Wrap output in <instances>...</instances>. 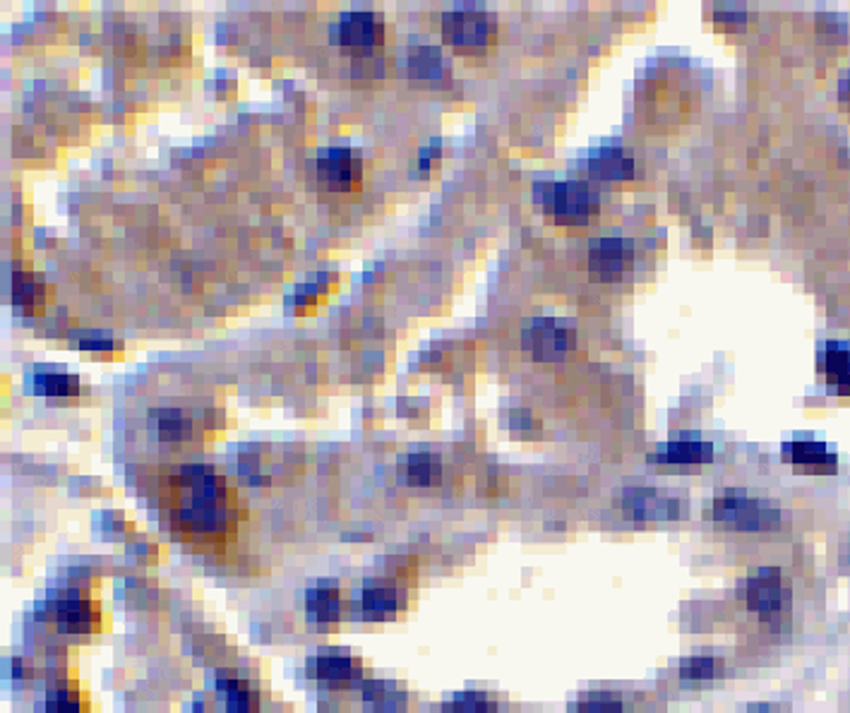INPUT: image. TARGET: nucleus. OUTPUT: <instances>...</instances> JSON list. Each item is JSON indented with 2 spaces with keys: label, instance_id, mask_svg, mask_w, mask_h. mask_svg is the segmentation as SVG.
<instances>
[{
  "label": "nucleus",
  "instance_id": "nucleus-1",
  "mask_svg": "<svg viewBox=\"0 0 850 713\" xmlns=\"http://www.w3.org/2000/svg\"><path fill=\"white\" fill-rule=\"evenodd\" d=\"M178 521L197 533L217 531L226 521V485L202 466H185L178 481Z\"/></svg>",
  "mask_w": 850,
  "mask_h": 713
},
{
  "label": "nucleus",
  "instance_id": "nucleus-2",
  "mask_svg": "<svg viewBox=\"0 0 850 713\" xmlns=\"http://www.w3.org/2000/svg\"><path fill=\"white\" fill-rule=\"evenodd\" d=\"M778 509L742 490H728L714 500V521L728 531H766L778 526Z\"/></svg>",
  "mask_w": 850,
  "mask_h": 713
},
{
  "label": "nucleus",
  "instance_id": "nucleus-3",
  "mask_svg": "<svg viewBox=\"0 0 850 713\" xmlns=\"http://www.w3.org/2000/svg\"><path fill=\"white\" fill-rule=\"evenodd\" d=\"M534 193L536 202H541L543 207L550 209L555 221L565 226L586 224L596 205L594 193L589 190V185L577 181L536 183Z\"/></svg>",
  "mask_w": 850,
  "mask_h": 713
},
{
  "label": "nucleus",
  "instance_id": "nucleus-4",
  "mask_svg": "<svg viewBox=\"0 0 850 713\" xmlns=\"http://www.w3.org/2000/svg\"><path fill=\"white\" fill-rule=\"evenodd\" d=\"M442 37L459 51H483L495 37V22L486 10L462 5L442 17Z\"/></svg>",
  "mask_w": 850,
  "mask_h": 713
},
{
  "label": "nucleus",
  "instance_id": "nucleus-5",
  "mask_svg": "<svg viewBox=\"0 0 850 713\" xmlns=\"http://www.w3.org/2000/svg\"><path fill=\"white\" fill-rule=\"evenodd\" d=\"M522 344L536 361H562L574 346V329L555 317H534L524 325Z\"/></svg>",
  "mask_w": 850,
  "mask_h": 713
},
{
  "label": "nucleus",
  "instance_id": "nucleus-6",
  "mask_svg": "<svg viewBox=\"0 0 850 713\" xmlns=\"http://www.w3.org/2000/svg\"><path fill=\"white\" fill-rule=\"evenodd\" d=\"M632 243L625 238H601L589 248V272L594 281H618L630 269Z\"/></svg>",
  "mask_w": 850,
  "mask_h": 713
},
{
  "label": "nucleus",
  "instance_id": "nucleus-7",
  "mask_svg": "<svg viewBox=\"0 0 850 713\" xmlns=\"http://www.w3.org/2000/svg\"><path fill=\"white\" fill-rule=\"evenodd\" d=\"M620 507L634 521H666L680 514V502L654 488H627L620 495Z\"/></svg>",
  "mask_w": 850,
  "mask_h": 713
},
{
  "label": "nucleus",
  "instance_id": "nucleus-8",
  "mask_svg": "<svg viewBox=\"0 0 850 713\" xmlns=\"http://www.w3.org/2000/svg\"><path fill=\"white\" fill-rule=\"evenodd\" d=\"M361 159L351 154L349 149H334L317 159V181L325 190L332 193H346L353 185L361 181Z\"/></svg>",
  "mask_w": 850,
  "mask_h": 713
},
{
  "label": "nucleus",
  "instance_id": "nucleus-9",
  "mask_svg": "<svg viewBox=\"0 0 850 713\" xmlns=\"http://www.w3.org/2000/svg\"><path fill=\"white\" fill-rule=\"evenodd\" d=\"M339 44L344 46V49L363 53L375 49V46H380L382 41V22L380 17L373 13H365V10H358V13H346L341 17L339 22Z\"/></svg>",
  "mask_w": 850,
  "mask_h": 713
},
{
  "label": "nucleus",
  "instance_id": "nucleus-10",
  "mask_svg": "<svg viewBox=\"0 0 850 713\" xmlns=\"http://www.w3.org/2000/svg\"><path fill=\"white\" fill-rule=\"evenodd\" d=\"M747 603L762 615H771L781 608L783 589L776 569H759L747 579Z\"/></svg>",
  "mask_w": 850,
  "mask_h": 713
},
{
  "label": "nucleus",
  "instance_id": "nucleus-11",
  "mask_svg": "<svg viewBox=\"0 0 850 713\" xmlns=\"http://www.w3.org/2000/svg\"><path fill=\"white\" fill-rule=\"evenodd\" d=\"M783 459L810 473L836 471V457L822 442H788V445H783Z\"/></svg>",
  "mask_w": 850,
  "mask_h": 713
},
{
  "label": "nucleus",
  "instance_id": "nucleus-12",
  "mask_svg": "<svg viewBox=\"0 0 850 713\" xmlns=\"http://www.w3.org/2000/svg\"><path fill=\"white\" fill-rule=\"evenodd\" d=\"M714 457V447L709 442L699 440H678L668 442L661 452L649 454L651 464H678V466H694V464H706Z\"/></svg>",
  "mask_w": 850,
  "mask_h": 713
},
{
  "label": "nucleus",
  "instance_id": "nucleus-13",
  "mask_svg": "<svg viewBox=\"0 0 850 713\" xmlns=\"http://www.w3.org/2000/svg\"><path fill=\"white\" fill-rule=\"evenodd\" d=\"M819 365H822L826 380L838 392H850V349L843 344H826L819 353Z\"/></svg>",
  "mask_w": 850,
  "mask_h": 713
},
{
  "label": "nucleus",
  "instance_id": "nucleus-14",
  "mask_svg": "<svg viewBox=\"0 0 850 713\" xmlns=\"http://www.w3.org/2000/svg\"><path fill=\"white\" fill-rule=\"evenodd\" d=\"M589 169L594 176L606 178V181H620V178H630L634 173V161L620 147H603L589 159Z\"/></svg>",
  "mask_w": 850,
  "mask_h": 713
},
{
  "label": "nucleus",
  "instance_id": "nucleus-15",
  "mask_svg": "<svg viewBox=\"0 0 850 713\" xmlns=\"http://www.w3.org/2000/svg\"><path fill=\"white\" fill-rule=\"evenodd\" d=\"M399 476L409 485H435L440 478V459L428 452H413L399 459Z\"/></svg>",
  "mask_w": 850,
  "mask_h": 713
},
{
  "label": "nucleus",
  "instance_id": "nucleus-16",
  "mask_svg": "<svg viewBox=\"0 0 850 713\" xmlns=\"http://www.w3.org/2000/svg\"><path fill=\"white\" fill-rule=\"evenodd\" d=\"M409 65L413 70V75L418 77V80H425L428 85H442L447 77V68L445 61H442L440 51L438 49H430V46H421V49H413L409 56Z\"/></svg>",
  "mask_w": 850,
  "mask_h": 713
},
{
  "label": "nucleus",
  "instance_id": "nucleus-17",
  "mask_svg": "<svg viewBox=\"0 0 850 713\" xmlns=\"http://www.w3.org/2000/svg\"><path fill=\"white\" fill-rule=\"evenodd\" d=\"M149 421L157 428L161 440H185L190 435V421L176 409L152 411L149 413Z\"/></svg>",
  "mask_w": 850,
  "mask_h": 713
},
{
  "label": "nucleus",
  "instance_id": "nucleus-18",
  "mask_svg": "<svg viewBox=\"0 0 850 713\" xmlns=\"http://www.w3.org/2000/svg\"><path fill=\"white\" fill-rule=\"evenodd\" d=\"M718 673H721V661H716V658L711 656L687 658V661H682L680 665L682 680H711V677H716Z\"/></svg>",
  "mask_w": 850,
  "mask_h": 713
},
{
  "label": "nucleus",
  "instance_id": "nucleus-19",
  "mask_svg": "<svg viewBox=\"0 0 850 713\" xmlns=\"http://www.w3.org/2000/svg\"><path fill=\"white\" fill-rule=\"evenodd\" d=\"M442 711L445 713H495V706L490 704L483 694L469 692V694H459V697L447 701Z\"/></svg>",
  "mask_w": 850,
  "mask_h": 713
},
{
  "label": "nucleus",
  "instance_id": "nucleus-20",
  "mask_svg": "<svg viewBox=\"0 0 850 713\" xmlns=\"http://www.w3.org/2000/svg\"><path fill=\"white\" fill-rule=\"evenodd\" d=\"M570 713H622V701L610 694H594L572 704Z\"/></svg>",
  "mask_w": 850,
  "mask_h": 713
},
{
  "label": "nucleus",
  "instance_id": "nucleus-21",
  "mask_svg": "<svg viewBox=\"0 0 850 713\" xmlns=\"http://www.w3.org/2000/svg\"><path fill=\"white\" fill-rule=\"evenodd\" d=\"M39 385H44V394H58V397H65V394H75L77 392V380L70 375H44L39 377Z\"/></svg>",
  "mask_w": 850,
  "mask_h": 713
},
{
  "label": "nucleus",
  "instance_id": "nucleus-22",
  "mask_svg": "<svg viewBox=\"0 0 850 713\" xmlns=\"http://www.w3.org/2000/svg\"><path fill=\"white\" fill-rule=\"evenodd\" d=\"M365 610L373 615H387L394 610L392 591H370L365 593Z\"/></svg>",
  "mask_w": 850,
  "mask_h": 713
},
{
  "label": "nucleus",
  "instance_id": "nucleus-23",
  "mask_svg": "<svg viewBox=\"0 0 850 713\" xmlns=\"http://www.w3.org/2000/svg\"><path fill=\"white\" fill-rule=\"evenodd\" d=\"M310 610H315V615H320V620H327L337 613V596L334 593H315V598L310 596Z\"/></svg>",
  "mask_w": 850,
  "mask_h": 713
},
{
  "label": "nucleus",
  "instance_id": "nucleus-24",
  "mask_svg": "<svg viewBox=\"0 0 850 713\" xmlns=\"http://www.w3.org/2000/svg\"><path fill=\"white\" fill-rule=\"evenodd\" d=\"M320 675L325 677H349L353 673V665L351 661H346V658H322L320 663Z\"/></svg>",
  "mask_w": 850,
  "mask_h": 713
},
{
  "label": "nucleus",
  "instance_id": "nucleus-25",
  "mask_svg": "<svg viewBox=\"0 0 850 713\" xmlns=\"http://www.w3.org/2000/svg\"><path fill=\"white\" fill-rule=\"evenodd\" d=\"M39 298V286H34L29 279H15V303L17 305H25V308H32L34 301Z\"/></svg>",
  "mask_w": 850,
  "mask_h": 713
},
{
  "label": "nucleus",
  "instance_id": "nucleus-26",
  "mask_svg": "<svg viewBox=\"0 0 850 713\" xmlns=\"http://www.w3.org/2000/svg\"><path fill=\"white\" fill-rule=\"evenodd\" d=\"M77 711H80V709H77L75 701L61 697V699H53L51 701L49 711H46V713H77Z\"/></svg>",
  "mask_w": 850,
  "mask_h": 713
},
{
  "label": "nucleus",
  "instance_id": "nucleus-27",
  "mask_svg": "<svg viewBox=\"0 0 850 713\" xmlns=\"http://www.w3.org/2000/svg\"><path fill=\"white\" fill-rule=\"evenodd\" d=\"M841 99H843V104H846L850 109V70L846 75H843V80H841Z\"/></svg>",
  "mask_w": 850,
  "mask_h": 713
},
{
  "label": "nucleus",
  "instance_id": "nucleus-28",
  "mask_svg": "<svg viewBox=\"0 0 850 713\" xmlns=\"http://www.w3.org/2000/svg\"><path fill=\"white\" fill-rule=\"evenodd\" d=\"M742 713H776L774 709H769V706H752V709L742 711Z\"/></svg>",
  "mask_w": 850,
  "mask_h": 713
}]
</instances>
